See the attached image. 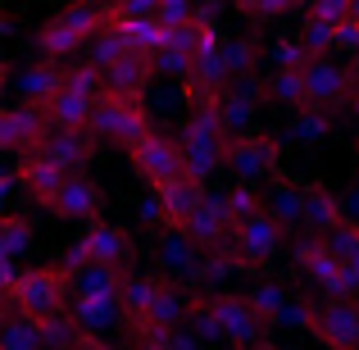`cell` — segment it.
<instances>
[{"instance_id":"obj_1","label":"cell","mask_w":359,"mask_h":350,"mask_svg":"<svg viewBox=\"0 0 359 350\" xmlns=\"http://www.w3.org/2000/svg\"><path fill=\"white\" fill-rule=\"evenodd\" d=\"M69 296H73V278L60 269V264H36V269H23L9 287V309L32 323H50V318L69 314Z\"/></svg>"},{"instance_id":"obj_2","label":"cell","mask_w":359,"mask_h":350,"mask_svg":"<svg viewBox=\"0 0 359 350\" xmlns=\"http://www.w3.org/2000/svg\"><path fill=\"white\" fill-rule=\"evenodd\" d=\"M228 132H223L219 114H214V105H201L191 109L182 123V132H177V150H182V173L191 177V182H210L214 173L223 168V150H228Z\"/></svg>"},{"instance_id":"obj_3","label":"cell","mask_w":359,"mask_h":350,"mask_svg":"<svg viewBox=\"0 0 359 350\" xmlns=\"http://www.w3.org/2000/svg\"><path fill=\"white\" fill-rule=\"evenodd\" d=\"M132 255H137V245H132V236L118 228V223H91V228H82V236L64 250L60 269L69 273H82V269H128Z\"/></svg>"},{"instance_id":"obj_4","label":"cell","mask_w":359,"mask_h":350,"mask_svg":"<svg viewBox=\"0 0 359 350\" xmlns=\"http://www.w3.org/2000/svg\"><path fill=\"white\" fill-rule=\"evenodd\" d=\"M87 132L96 137V146H100V141H109V146H118V150H132L141 137H150L155 128H150L146 100H132V96H100L96 109H91Z\"/></svg>"},{"instance_id":"obj_5","label":"cell","mask_w":359,"mask_h":350,"mask_svg":"<svg viewBox=\"0 0 359 350\" xmlns=\"http://www.w3.org/2000/svg\"><path fill=\"white\" fill-rule=\"evenodd\" d=\"M100 32H105V9L73 5V9H64V14H55L50 23H41V32H36V51H41L46 60H64V55H73L78 46L96 41Z\"/></svg>"},{"instance_id":"obj_6","label":"cell","mask_w":359,"mask_h":350,"mask_svg":"<svg viewBox=\"0 0 359 350\" xmlns=\"http://www.w3.org/2000/svg\"><path fill=\"white\" fill-rule=\"evenodd\" d=\"M201 305H205V314H210V323H214V332H219V342H228L232 350L259 346L264 332H269V328H264L259 318L250 314L245 296H232V291H201Z\"/></svg>"},{"instance_id":"obj_7","label":"cell","mask_w":359,"mask_h":350,"mask_svg":"<svg viewBox=\"0 0 359 350\" xmlns=\"http://www.w3.org/2000/svg\"><path fill=\"white\" fill-rule=\"evenodd\" d=\"M223 164L232 168V177H237L241 187H255V182H264V177H278L282 146H278V137H269V132H245V137L228 141Z\"/></svg>"},{"instance_id":"obj_8","label":"cell","mask_w":359,"mask_h":350,"mask_svg":"<svg viewBox=\"0 0 359 350\" xmlns=\"http://www.w3.org/2000/svg\"><path fill=\"white\" fill-rule=\"evenodd\" d=\"M300 78H305V109L327 114V109L351 105L355 64H341V60H332V55H323V60H309Z\"/></svg>"},{"instance_id":"obj_9","label":"cell","mask_w":359,"mask_h":350,"mask_svg":"<svg viewBox=\"0 0 359 350\" xmlns=\"http://www.w3.org/2000/svg\"><path fill=\"white\" fill-rule=\"evenodd\" d=\"M282 245H287V232H282L269 214H255V219H245V223L232 228L228 250L241 269H264V264H273L282 255Z\"/></svg>"},{"instance_id":"obj_10","label":"cell","mask_w":359,"mask_h":350,"mask_svg":"<svg viewBox=\"0 0 359 350\" xmlns=\"http://www.w3.org/2000/svg\"><path fill=\"white\" fill-rule=\"evenodd\" d=\"M132 168H137L141 182H150V191L164 182H173V177H187L182 173V150H177V137H168V132H150V137H141L137 146L128 150Z\"/></svg>"},{"instance_id":"obj_11","label":"cell","mask_w":359,"mask_h":350,"mask_svg":"<svg viewBox=\"0 0 359 350\" xmlns=\"http://www.w3.org/2000/svg\"><path fill=\"white\" fill-rule=\"evenodd\" d=\"M46 137H50V128H46V114L36 105H0V150L5 155H41Z\"/></svg>"},{"instance_id":"obj_12","label":"cell","mask_w":359,"mask_h":350,"mask_svg":"<svg viewBox=\"0 0 359 350\" xmlns=\"http://www.w3.org/2000/svg\"><path fill=\"white\" fill-rule=\"evenodd\" d=\"M309 332L327 350H359V300H318V305H309Z\"/></svg>"},{"instance_id":"obj_13","label":"cell","mask_w":359,"mask_h":350,"mask_svg":"<svg viewBox=\"0 0 359 350\" xmlns=\"http://www.w3.org/2000/svg\"><path fill=\"white\" fill-rule=\"evenodd\" d=\"M291 255H296V269L314 278V287L323 291V300H355L351 282H346L341 264L332 260L327 241H318V236H305V241H296V245H291Z\"/></svg>"},{"instance_id":"obj_14","label":"cell","mask_w":359,"mask_h":350,"mask_svg":"<svg viewBox=\"0 0 359 350\" xmlns=\"http://www.w3.org/2000/svg\"><path fill=\"white\" fill-rule=\"evenodd\" d=\"M100 210H105V191H100V182H91L87 173H73L64 177V187L55 191V201L46 205V214L60 223H100Z\"/></svg>"},{"instance_id":"obj_15","label":"cell","mask_w":359,"mask_h":350,"mask_svg":"<svg viewBox=\"0 0 359 350\" xmlns=\"http://www.w3.org/2000/svg\"><path fill=\"white\" fill-rule=\"evenodd\" d=\"M232 228L237 223L228 219V205H223V196H205V205L187 219V228L182 236L196 245L201 255H219V250H228L232 245Z\"/></svg>"},{"instance_id":"obj_16","label":"cell","mask_w":359,"mask_h":350,"mask_svg":"<svg viewBox=\"0 0 359 350\" xmlns=\"http://www.w3.org/2000/svg\"><path fill=\"white\" fill-rule=\"evenodd\" d=\"M205 196L210 191L201 182H191V177H173V182L155 187V205H159V219L168 223V232H182L187 219L205 205Z\"/></svg>"},{"instance_id":"obj_17","label":"cell","mask_w":359,"mask_h":350,"mask_svg":"<svg viewBox=\"0 0 359 350\" xmlns=\"http://www.w3.org/2000/svg\"><path fill=\"white\" fill-rule=\"evenodd\" d=\"M259 100H264V87H255V82H245V78L232 82V87L214 100V114H219L223 132H228V137H245V132H250V123H255Z\"/></svg>"},{"instance_id":"obj_18","label":"cell","mask_w":359,"mask_h":350,"mask_svg":"<svg viewBox=\"0 0 359 350\" xmlns=\"http://www.w3.org/2000/svg\"><path fill=\"white\" fill-rule=\"evenodd\" d=\"M187 305H191V296H187L182 282L159 278L155 300H150V309H146V318H141V328H155V332H182V323H187ZM128 328H132V323H128Z\"/></svg>"},{"instance_id":"obj_19","label":"cell","mask_w":359,"mask_h":350,"mask_svg":"<svg viewBox=\"0 0 359 350\" xmlns=\"http://www.w3.org/2000/svg\"><path fill=\"white\" fill-rule=\"evenodd\" d=\"M41 155L50 159L64 177L87 173L91 155H96V137H91V132H50V137H46V146H41Z\"/></svg>"},{"instance_id":"obj_20","label":"cell","mask_w":359,"mask_h":350,"mask_svg":"<svg viewBox=\"0 0 359 350\" xmlns=\"http://www.w3.org/2000/svg\"><path fill=\"white\" fill-rule=\"evenodd\" d=\"M346 223V210H341V196H332L327 187H318V182H309L305 187V219H300V228H305L309 236H332L337 228Z\"/></svg>"},{"instance_id":"obj_21","label":"cell","mask_w":359,"mask_h":350,"mask_svg":"<svg viewBox=\"0 0 359 350\" xmlns=\"http://www.w3.org/2000/svg\"><path fill=\"white\" fill-rule=\"evenodd\" d=\"M100 78H105V96H132V100H141V91L155 82V64H150L146 55H123L118 64L100 69Z\"/></svg>"},{"instance_id":"obj_22","label":"cell","mask_w":359,"mask_h":350,"mask_svg":"<svg viewBox=\"0 0 359 350\" xmlns=\"http://www.w3.org/2000/svg\"><path fill=\"white\" fill-rule=\"evenodd\" d=\"M91 109H96V100H87V96H78V91H64L60 87L41 105V114H46V128H50V132H87Z\"/></svg>"},{"instance_id":"obj_23","label":"cell","mask_w":359,"mask_h":350,"mask_svg":"<svg viewBox=\"0 0 359 350\" xmlns=\"http://www.w3.org/2000/svg\"><path fill=\"white\" fill-rule=\"evenodd\" d=\"M14 177H18V187H23V191L32 196L36 205H41V210L55 201V191L64 187V173H60V168H55L46 155H27V159H18Z\"/></svg>"},{"instance_id":"obj_24","label":"cell","mask_w":359,"mask_h":350,"mask_svg":"<svg viewBox=\"0 0 359 350\" xmlns=\"http://www.w3.org/2000/svg\"><path fill=\"white\" fill-rule=\"evenodd\" d=\"M118 314V296H69V323L78 328V332H96L100 328H109Z\"/></svg>"},{"instance_id":"obj_25","label":"cell","mask_w":359,"mask_h":350,"mask_svg":"<svg viewBox=\"0 0 359 350\" xmlns=\"http://www.w3.org/2000/svg\"><path fill=\"white\" fill-rule=\"evenodd\" d=\"M264 214H269L282 232L300 228V219H305V187H291V182L278 177V187L264 196Z\"/></svg>"},{"instance_id":"obj_26","label":"cell","mask_w":359,"mask_h":350,"mask_svg":"<svg viewBox=\"0 0 359 350\" xmlns=\"http://www.w3.org/2000/svg\"><path fill=\"white\" fill-rule=\"evenodd\" d=\"M155 287H159V278L128 269V278H123V287H118V314H123V323H141V318H146L150 300H155Z\"/></svg>"},{"instance_id":"obj_27","label":"cell","mask_w":359,"mask_h":350,"mask_svg":"<svg viewBox=\"0 0 359 350\" xmlns=\"http://www.w3.org/2000/svg\"><path fill=\"white\" fill-rule=\"evenodd\" d=\"M327 241V250H332V260L341 264V273H346V282H351V291L359 296V223L346 219L341 228H337L332 236H323Z\"/></svg>"},{"instance_id":"obj_28","label":"cell","mask_w":359,"mask_h":350,"mask_svg":"<svg viewBox=\"0 0 359 350\" xmlns=\"http://www.w3.org/2000/svg\"><path fill=\"white\" fill-rule=\"evenodd\" d=\"M18 87H23V105H36V109H41L46 100L64 87V69H60V64H32V69H23Z\"/></svg>"},{"instance_id":"obj_29","label":"cell","mask_w":359,"mask_h":350,"mask_svg":"<svg viewBox=\"0 0 359 350\" xmlns=\"http://www.w3.org/2000/svg\"><path fill=\"white\" fill-rule=\"evenodd\" d=\"M0 350H46L41 323L14 314V309H0Z\"/></svg>"},{"instance_id":"obj_30","label":"cell","mask_w":359,"mask_h":350,"mask_svg":"<svg viewBox=\"0 0 359 350\" xmlns=\"http://www.w3.org/2000/svg\"><path fill=\"white\" fill-rule=\"evenodd\" d=\"M245 305H250V314L259 318L264 328H273V323H282V309H287V291L278 287V282H255L250 291H245Z\"/></svg>"},{"instance_id":"obj_31","label":"cell","mask_w":359,"mask_h":350,"mask_svg":"<svg viewBox=\"0 0 359 350\" xmlns=\"http://www.w3.org/2000/svg\"><path fill=\"white\" fill-rule=\"evenodd\" d=\"M27 245H32V223L23 214L0 210V264H14L18 255H27Z\"/></svg>"},{"instance_id":"obj_32","label":"cell","mask_w":359,"mask_h":350,"mask_svg":"<svg viewBox=\"0 0 359 350\" xmlns=\"http://www.w3.org/2000/svg\"><path fill=\"white\" fill-rule=\"evenodd\" d=\"M264 96L278 100V105H291L300 114V109H305V78L291 73V69H273L269 82H264Z\"/></svg>"},{"instance_id":"obj_33","label":"cell","mask_w":359,"mask_h":350,"mask_svg":"<svg viewBox=\"0 0 359 350\" xmlns=\"http://www.w3.org/2000/svg\"><path fill=\"white\" fill-rule=\"evenodd\" d=\"M128 269H82L73 273V296H118Z\"/></svg>"},{"instance_id":"obj_34","label":"cell","mask_w":359,"mask_h":350,"mask_svg":"<svg viewBox=\"0 0 359 350\" xmlns=\"http://www.w3.org/2000/svg\"><path fill=\"white\" fill-rule=\"evenodd\" d=\"M64 91H78V96H87V100H100L105 96V78H100V69L91 60L69 64V69H64Z\"/></svg>"},{"instance_id":"obj_35","label":"cell","mask_w":359,"mask_h":350,"mask_svg":"<svg viewBox=\"0 0 359 350\" xmlns=\"http://www.w3.org/2000/svg\"><path fill=\"white\" fill-rule=\"evenodd\" d=\"M164 269H173V273H201V250H196L182 232H168L164 236Z\"/></svg>"},{"instance_id":"obj_36","label":"cell","mask_w":359,"mask_h":350,"mask_svg":"<svg viewBox=\"0 0 359 350\" xmlns=\"http://www.w3.org/2000/svg\"><path fill=\"white\" fill-rule=\"evenodd\" d=\"M223 205H228V219L232 223H245V219H255V214H264V196H259V187H232L228 196H223Z\"/></svg>"},{"instance_id":"obj_37","label":"cell","mask_w":359,"mask_h":350,"mask_svg":"<svg viewBox=\"0 0 359 350\" xmlns=\"http://www.w3.org/2000/svg\"><path fill=\"white\" fill-rule=\"evenodd\" d=\"M351 18V0H314L305 9V23H323V27H341Z\"/></svg>"},{"instance_id":"obj_38","label":"cell","mask_w":359,"mask_h":350,"mask_svg":"<svg viewBox=\"0 0 359 350\" xmlns=\"http://www.w3.org/2000/svg\"><path fill=\"white\" fill-rule=\"evenodd\" d=\"M196 18V9L187 5V0H159V9H155V23L164 27V32H173V27H187Z\"/></svg>"},{"instance_id":"obj_39","label":"cell","mask_w":359,"mask_h":350,"mask_svg":"<svg viewBox=\"0 0 359 350\" xmlns=\"http://www.w3.org/2000/svg\"><path fill=\"white\" fill-rule=\"evenodd\" d=\"M73 332H78V328L69 323V314H64V318H50V323H41V342H46V350H73Z\"/></svg>"},{"instance_id":"obj_40","label":"cell","mask_w":359,"mask_h":350,"mask_svg":"<svg viewBox=\"0 0 359 350\" xmlns=\"http://www.w3.org/2000/svg\"><path fill=\"white\" fill-rule=\"evenodd\" d=\"M296 132H300V137H323V132H327V119H323V114H314V109H300Z\"/></svg>"},{"instance_id":"obj_41","label":"cell","mask_w":359,"mask_h":350,"mask_svg":"<svg viewBox=\"0 0 359 350\" xmlns=\"http://www.w3.org/2000/svg\"><path fill=\"white\" fill-rule=\"evenodd\" d=\"M241 14H250V18H278V14H291V5H287V0H269V5H241Z\"/></svg>"},{"instance_id":"obj_42","label":"cell","mask_w":359,"mask_h":350,"mask_svg":"<svg viewBox=\"0 0 359 350\" xmlns=\"http://www.w3.org/2000/svg\"><path fill=\"white\" fill-rule=\"evenodd\" d=\"M73 350H114V346L96 332H73Z\"/></svg>"},{"instance_id":"obj_43","label":"cell","mask_w":359,"mask_h":350,"mask_svg":"<svg viewBox=\"0 0 359 350\" xmlns=\"http://www.w3.org/2000/svg\"><path fill=\"white\" fill-rule=\"evenodd\" d=\"M351 105L359 109V60H355V91H351Z\"/></svg>"},{"instance_id":"obj_44","label":"cell","mask_w":359,"mask_h":350,"mask_svg":"<svg viewBox=\"0 0 359 350\" xmlns=\"http://www.w3.org/2000/svg\"><path fill=\"white\" fill-rule=\"evenodd\" d=\"M9 73H14V69H9V64H5V60H0V91H5V82H9Z\"/></svg>"},{"instance_id":"obj_45","label":"cell","mask_w":359,"mask_h":350,"mask_svg":"<svg viewBox=\"0 0 359 350\" xmlns=\"http://www.w3.org/2000/svg\"><path fill=\"white\" fill-rule=\"evenodd\" d=\"M351 23L359 27V0H351Z\"/></svg>"},{"instance_id":"obj_46","label":"cell","mask_w":359,"mask_h":350,"mask_svg":"<svg viewBox=\"0 0 359 350\" xmlns=\"http://www.w3.org/2000/svg\"><path fill=\"white\" fill-rule=\"evenodd\" d=\"M250 350H278V346H273V342H259V346H250Z\"/></svg>"},{"instance_id":"obj_47","label":"cell","mask_w":359,"mask_h":350,"mask_svg":"<svg viewBox=\"0 0 359 350\" xmlns=\"http://www.w3.org/2000/svg\"><path fill=\"white\" fill-rule=\"evenodd\" d=\"M355 300H359V296H355Z\"/></svg>"}]
</instances>
